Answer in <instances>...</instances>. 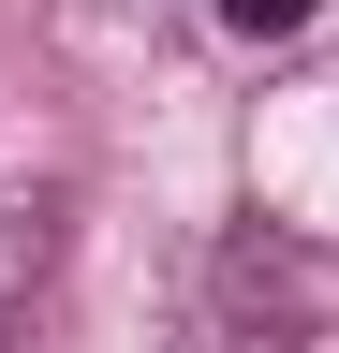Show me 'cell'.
<instances>
[{"instance_id": "1", "label": "cell", "mask_w": 339, "mask_h": 353, "mask_svg": "<svg viewBox=\"0 0 339 353\" xmlns=\"http://www.w3.org/2000/svg\"><path fill=\"white\" fill-rule=\"evenodd\" d=\"M222 309L266 339H325L339 324V250H295V236H236L222 250Z\"/></svg>"}, {"instance_id": "2", "label": "cell", "mask_w": 339, "mask_h": 353, "mask_svg": "<svg viewBox=\"0 0 339 353\" xmlns=\"http://www.w3.org/2000/svg\"><path fill=\"white\" fill-rule=\"evenodd\" d=\"M206 15H222V44H236V59H295V44L325 30V0H206Z\"/></svg>"}]
</instances>
